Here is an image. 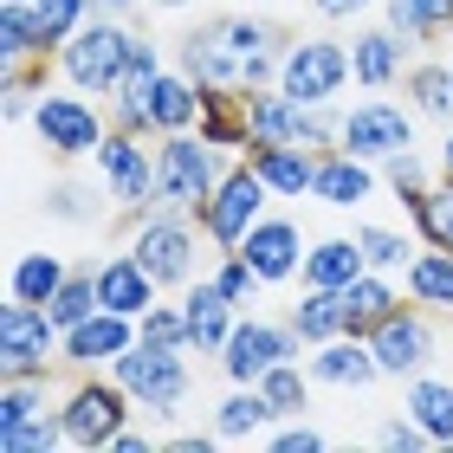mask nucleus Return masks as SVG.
Masks as SVG:
<instances>
[{
	"instance_id": "f257e3e1",
	"label": "nucleus",
	"mask_w": 453,
	"mask_h": 453,
	"mask_svg": "<svg viewBox=\"0 0 453 453\" xmlns=\"http://www.w3.org/2000/svg\"><path fill=\"white\" fill-rule=\"evenodd\" d=\"M285 46H292V39H285L273 19L214 13L175 46V65L188 72L201 91H259V85H279Z\"/></svg>"
},
{
	"instance_id": "f03ea898",
	"label": "nucleus",
	"mask_w": 453,
	"mask_h": 453,
	"mask_svg": "<svg viewBox=\"0 0 453 453\" xmlns=\"http://www.w3.org/2000/svg\"><path fill=\"white\" fill-rule=\"evenodd\" d=\"M130 46H136V27L130 19H117V13H91L85 27H78L65 46L52 52V72L65 78V85L78 91H91V97H117L123 85V72H130Z\"/></svg>"
},
{
	"instance_id": "7ed1b4c3",
	"label": "nucleus",
	"mask_w": 453,
	"mask_h": 453,
	"mask_svg": "<svg viewBox=\"0 0 453 453\" xmlns=\"http://www.w3.org/2000/svg\"><path fill=\"white\" fill-rule=\"evenodd\" d=\"M33 136H39V150H46L52 162H85L104 150V136H111V104L97 97L91 104V91H78V85H46L33 97Z\"/></svg>"
},
{
	"instance_id": "20e7f679",
	"label": "nucleus",
	"mask_w": 453,
	"mask_h": 453,
	"mask_svg": "<svg viewBox=\"0 0 453 453\" xmlns=\"http://www.w3.org/2000/svg\"><path fill=\"white\" fill-rule=\"evenodd\" d=\"M58 421L72 453H111V441L136 421V402L111 369H78V382L58 395Z\"/></svg>"
},
{
	"instance_id": "39448f33",
	"label": "nucleus",
	"mask_w": 453,
	"mask_h": 453,
	"mask_svg": "<svg viewBox=\"0 0 453 453\" xmlns=\"http://www.w3.org/2000/svg\"><path fill=\"white\" fill-rule=\"evenodd\" d=\"M195 349H162V343H136L111 363V376L130 388L142 421H175L195 395Z\"/></svg>"
},
{
	"instance_id": "423d86ee",
	"label": "nucleus",
	"mask_w": 453,
	"mask_h": 453,
	"mask_svg": "<svg viewBox=\"0 0 453 453\" xmlns=\"http://www.w3.org/2000/svg\"><path fill=\"white\" fill-rule=\"evenodd\" d=\"M234 169V150H214L201 130H175L156 136V208H181L195 214L201 201L220 188V175Z\"/></svg>"
},
{
	"instance_id": "0eeeda50",
	"label": "nucleus",
	"mask_w": 453,
	"mask_h": 453,
	"mask_svg": "<svg viewBox=\"0 0 453 453\" xmlns=\"http://www.w3.org/2000/svg\"><path fill=\"white\" fill-rule=\"evenodd\" d=\"M201 220L181 208H150L130 220V253L156 273L162 292H181L188 279H201Z\"/></svg>"
},
{
	"instance_id": "6e6552de",
	"label": "nucleus",
	"mask_w": 453,
	"mask_h": 453,
	"mask_svg": "<svg viewBox=\"0 0 453 453\" xmlns=\"http://www.w3.org/2000/svg\"><path fill=\"white\" fill-rule=\"evenodd\" d=\"M58 349H65V331L52 324L46 304H27V298L0 304V382H19V376H46L52 382Z\"/></svg>"
},
{
	"instance_id": "1a4fd4ad",
	"label": "nucleus",
	"mask_w": 453,
	"mask_h": 453,
	"mask_svg": "<svg viewBox=\"0 0 453 453\" xmlns=\"http://www.w3.org/2000/svg\"><path fill=\"white\" fill-rule=\"evenodd\" d=\"M91 162H97V181H104V201L123 220L156 208V136H136V130H117L111 123L104 150Z\"/></svg>"
},
{
	"instance_id": "9d476101",
	"label": "nucleus",
	"mask_w": 453,
	"mask_h": 453,
	"mask_svg": "<svg viewBox=\"0 0 453 453\" xmlns=\"http://www.w3.org/2000/svg\"><path fill=\"white\" fill-rule=\"evenodd\" d=\"M273 208V188L259 181V169L246 156H234V169L220 175V188L195 208V220H201V234H208V246L214 253H234V246L253 234V220Z\"/></svg>"
},
{
	"instance_id": "9b49d317",
	"label": "nucleus",
	"mask_w": 453,
	"mask_h": 453,
	"mask_svg": "<svg viewBox=\"0 0 453 453\" xmlns=\"http://www.w3.org/2000/svg\"><path fill=\"white\" fill-rule=\"evenodd\" d=\"M349 85H357V72H349V39L311 33V39H292V46H285L279 91H292L298 104H337Z\"/></svg>"
},
{
	"instance_id": "f8f14e48",
	"label": "nucleus",
	"mask_w": 453,
	"mask_h": 453,
	"mask_svg": "<svg viewBox=\"0 0 453 453\" xmlns=\"http://www.w3.org/2000/svg\"><path fill=\"white\" fill-rule=\"evenodd\" d=\"M434 318H441V311L402 298L395 311L369 331V349H376V363H382L388 382H408V376H421V369H434V357H441V324H434Z\"/></svg>"
},
{
	"instance_id": "ddd939ff",
	"label": "nucleus",
	"mask_w": 453,
	"mask_h": 453,
	"mask_svg": "<svg viewBox=\"0 0 453 453\" xmlns=\"http://www.w3.org/2000/svg\"><path fill=\"white\" fill-rule=\"evenodd\" d=\"M304 357V337L292 331V318H240L234 324V337H226V349H220V376L226 382H259L265 369H279V363H298Z\"/></svg>"
},
{
	"instance_id": "4468645a",
	"label": "nucleus",
	"mask_w": 453,
	"mask_h": 453,
	"mask_svg": "<svg viewBox=\"0 0 453 453\" xmlns=\"http://www.w3.org/2000/svg\"><path fill=\"white\" fill-rule=\"evenodd\" d=\"M415 104H395V97H363V104H343V150L363 162H388L395 150H415Z\"/></svg>"
},
{
	"instance_id": "2eb2a0df",
	"label": "nucleus",
	"mask_w": 453,
	"mask_h": 453,
	"mask_svg": "<svg viewBox=\"0 0 453 453\" xmlns=\"http://www.w3.org/2000/svg\"><path fill=\"white\" fill-rule=\"evenodd\" d=\"M304 246H311V240H304V226H298L292 214H273V208H265V214L253 220V234H246L234 253L253 259V273H259L265 285H292L298 265H304Z\"/></svg>"
},
{
	"instance_id": "dca6fc26",
	"label": "nucleus",
	"mask_w": 453,
	"mask_h": 453,
	"mask_svg": "<svg viewBox=\"0 0 453 453\" xmlns=\"http://www.w3.org/2000/svg\"><path fill=\"white\" fill-rule=\"evenodd\" d=\"M136 343H142L136 318L104 311V304H97L85 324H72V331H65V349H58V363H65V369H111L123 349H136Z\"/></svg>"
},
{
	"instance_id": "f3484780",
	"label": "nucleus",
	"mask_w": 453,
	"mask_h": 453,
	"mask_svg": "<svg viewBox=\"0 0 453 453\" xmlns=\"http://www.w3.org/2000/svg\"><path fill=\"white\" fill-rule=\"evenodd\" d=\"M181 318H188V349L195 357H220L226 337H234V324H240V304L214 285V273H201L181 285Z\"/></svg>"
},
{
	"instance_id": "a211bd4d",
	"label": "nucleus",
	"mask_w": 453,
	"mask_h": 453,
	"mask_svg": "<svg viewBox=\"0 0 453 453\" xmlns=\"http://www.w3.org/2000/svg\"><path fill=\"white\" fill-rule=\"evenodd\" d=\"M376 188H382V169H376V162L349 156L343 142H337V150H318V181H311V201H318V208L349 214V208H363Z\"/></svg>"
},
{
	"instance_id": "6ab92c4d",
	"label": "nucleus",
	"mask_w": 453,
	"mask_h": 453,
	"mask_svg": "<svg viewBox=\"0 0 453 453\" xmlns=\"http://www.w3.org/2000/svg\"><path fill=\"white\" fill-rule=\"evenodd\" d=\"M408 52H415V46H408V39L382 19V27H363L357 39H349V72H357L363 91H395L402 78H408V65H415Z\"/></svg>"
},
{
	"instance_id": "aec40b11",
	"label": "nucleus",
	"mask_w": 453,
	"mask_h": 453,
	"mask_svg": "<svg viewBox=\"0 0 453 453\" xmlns=\"http://www.w3.org/2000/svg\"><path fill=\"white\" fill-rule=\"evenodd\" d=\"M91 273H97V304L104 311H123V318H142L150 304L162 298V285H156V273L142 265L130 246L123 253H104V259H91Z\"/></svg>"
},
{
	"instance_id": "412c9836",
	"label": "nucleus",
	"mask_w": 453,
	"mask_h": 453,
	"mask_svg": "<svg viewBox=\"0 0 453 453\" xmlns=\"http://www.w3.org/2000/svg\"><path fill=\"white\" fill-rule=\"evenodd\" d=\"M246 162L273 188V201H304L318 181V150L311 142H246Z\"/></svg>"
},
{
	"instance_id": "4be33fe9",
	"label": "nucleus",
	"mask_w": 453,
	"mask_h": 453,
	"mask_svg": "<svg viewBox=\"0 0 453 453\" xmlns=\"http://www.w3.org/2000/svg\"><path fill=\"white\" fill-rule=\"evenodd\" d=\"M304 369H311L318 388H369V382H382V363H376V349H369V337H349V331L318 343V349H304Z\"/></svg>"
},
{
	"instance_id": "5701e85b",
	"label": "nucleus",
	"mask_w": 453,
	"mask_h": 453,
	"mask_svg": "<svg viewBox=\"0 0 453 453\" xmlns=\"http://www.w3.org/2000/svg\"><path fill=\"white\" fill-rule=\"evenodd\" d=\"M369 273V259H363V246L357 234H324L304 246V265H298V285H324V292H343L349 279H363Z\"/></svg>"
},
{
	"instance_id": "b1692460",
	"label": "nucleus",
	"mask_w": 453,
	"mask_h": 453,
	"mask_svg": "<svg viewBox=\"0 0 453 453\" xmlns=\"http://www.w3.org/2000/svg\"><path fill=\"white\" fill-rule=\"evenodd\" d=\"M195 123H201V85L181 65H162L150 85V130L175 136V130H195Z\"/></svg>"
},
{
	"instance_id": "393cba45",
	"label": "nucleus",
	"mask_w": 453,
	"mask_h": 453,
	"mask_svg": "<svg viewBox=\"0 0 453 453\" xmlns=\"http://www.w3.org/2000/svg\"><path fill=\"white\" fill-rule=\"evenodd\" d=\"M273 421H279V408H273V395H265L259 382H234V388L214 402V434H220V441H253V434H265Z\"/></svg>"
},
{
	"instance_id": "a878e982",
	"label": "nucleus",
	"mask_w": 453,
	"mask_h": 453,
	"mask_svg": "<svg viewBox=\"0 0 453 453\" xmlns=\"http://www.w3.org/2000/svg\"><path fill=\"white\" fill-rule=\"evenodd\" d=\"M402 408L427 427V441H434V447H453V376H434V369L408 376Z\"/></svg>"
},
{
	"instance_id": "bb28decb",
	"label": "nucleus",
	"mask_w": 453,
	"mask_h": 453,
	"mask_svg": "<svg viewBox=\"0 0 453 453\" xmlns=\"http://www.w3.org/2000/svg\"><path fill=\"white\" fill-rule=\"evenodd\" d=\"M292 331L304 337V349H318V343H331L349 331V311H343V292H324V285H298V304L292 311Z\"/></svg>"
},
{
	"instance_id": "cd10ccee",
	"label": "nucleus",
	"mask_w": 453,
	"mask_h": 453,
	"mask_svg": "<svg viewBox=\"0 0 453 453\" xmlns=\"http://www.w3.org/2000/svg\"><path fill=\"white\" fill-rule=\"evenodd\" d=\"M65 279H72V259H65V253H52V246H39V253H19V259H13V273H7V298L52 304Z\"/></svg>"
},
{
	"instance_id": "c85d7f7f",
	"label": "nucleus",
	"mask_w": 453,
	"mask_h": 453,
	"mask_svg": "<svg viewBox=\"0 0 453 453\" xmlns=\"http://www.w3.org/2000/svg\"><path fill=\"white\" fill-rule=\"evenodd\" d=\"M408 104H415V117L427 123H453V58H415L402 78Z\"/></svg>"
},
{
	"instance_id": "c756f323",
	"label": "nucleus",
	"mask_w": 453,
	"mask_h": 453,
	"mask_svg": "<svg viewBox=\"0 0 453 453\" xmlns=\"http://www.w3.org/2000/svg\"><path fill=\"white\" fill-rule=\"evenodd\" d=\"M402 304L395 292V273H363V279H349L343 285V311H349V337H369L376 324L388 318Z\"/></svg>"
},
{
	"instance_id": "7c9ffc66",
	"label": "nucleus",
	"mask_w": 453,
	"mask_h": 453,
	"mask_svg": "<svg viewBox=\"0 0 453 453\" xmlns=\"http://www.w3.org/2000/svg\"><path fill=\"white\" fill-rule=\"evenodd\" d=\"M382 19L408 46H434L453 33V0H382Z\"/></svg>"
},
{
	"instance_id": "2f4dec72",
	"label": "nucleus",
	"mask_w": 453,
	"mask_h": 453,
	"mask_svg": "<svg viewBox=\"0 0 453 453\" xmlns=\"http://www.w3.org/2000/svg\"><path fill=\"white\" fill-rule=\"evenodd\" d=\"M402 279H408V298H415V304H427V311H453V253H447V246H421Z\"/></svg>"
},
{
	"instance_id": "473e14b6",
	"label": "nucleus",
	"mask_w": 453,
	"mask_h": 453,
	"mask_svg": "<svg viewBox=\"0 0 453 453\" xmlns=\"http://www.w3.org/2000/svg\"><path fill=\"white\" fill-rule=\"evenodd\" d=\"M195 130L208 136L214 150H234V156H246V142H253L240 91H201V123H195Z\"/></svg>"
},
{
	"instance_id": "72a5a7b5",
	"label": "nucleus",
	"mask_w": 453,
	"mask_h": 453,
	"mask_svg": "<svg viewBox=\"0 0 453 453\" xmlns=\"http://www.w3.org/2000/svg\"><path fill=\"white\" fill-rule=\"evenodd\" d=\"M402 214H408V226H415L421 246H447V253H453V181H447V175H441L427 195H415Z\"/></svg>"
},
{
	"instance_id": "f704fd0d",
	"label": "nucleus",
	"mask_w": 453,
	"mask_h": 453,
	"mask_svg": "<svg viewBox=\"0 0 453 453\" xmlns=\"http://www.w3.org/2000/svg\"><path fill=\"white\" fill-rule=\"evenodd\" d=\"M33 58H46L33 0H0V65H33Z\"/></svg>"
},
{
	"instance_id": "c9c22d12",
	"label": "nucleus",
	"mask_w": 453,
	"mask_h": 453,
	"mask_svg": "<svg viewBox=\"0 0 453 453\" xmlns=\"http://www.w3.org/2000/svg\"><path fill=\"white\" fill-rule=\"evenodd\" d=\"M357 246L369 273H408V259L421 253V240H408L402 226H382V220H357Z\"/></svg>"
},
{
	"instance_id": "e433bc0d",
	"label": "nucleus",
	"mask_w": 453,
	"mask_h": 453,
	"mask_svg": "<svg viewBox=\"0 0 453 453\" xmlns=\"http://www.w3.org/2000/svg\"><path fill=\"white\" fill-rule=\"evenodd\" d=\"M376 169H382V188H388V195H395L402 208H408L415 195H427V188H434L441 162H427V156H421V142H415V150H395L388 162H376Z\"/></svg>"
},
{
	"instance_id": "4c0bfd02",
	"label": "nucleus",
	"mask_w": 453,
	"mask_h": 453,
	"mask_svg": "<svg viewBox=\"0 0 453 453\" xmlns=\"http://www.w3.org/2000/svg\"><path fill=\"white\" fill-rule=\"evenodd\" d=\"M91 13H97V0H33V19H39V46H46V58L65 46V39L85 27Z\"/></svg>"
},
{
	"instance_id": "58836bf2",
	"label": "nucleus",
	"mask_w": 453,
	"mask_h": 453,
	"mask_svg": "<svg viewBox=\"0 0 453 453\" xmlns=\"http://www.w3.org/2000/svg\"><path fill=\"white\" fill-rule=\"evenodd\" d=\"M46 408H58L46 376H19V382H0V434H7V427H27L33 415H46Z\"/></svg>"
},
{
	"instance_id": "ea45409f",
	"label": "nucleus",
	"mask_w": 453,
	"mask_h": 453,
	"mask_svg": "<svg viewBox=\"0 0 453 453\" xmlns=\"http://www.w3.org/2000/svg\"><path fill=\"white\" fill-rule=\"evenodd\" d=\"M259 388H265V395H273V408H279V421L285 415H304V408H311V369H304V357L298 363H279V369H265V376H259Z\"/></svg>"
},
{
	"instance_id": "a19ab883",
	"label": "nucleus",
	"mask_w": 453,
	"mask_h": 453,
	"mask_svg": "<svg viewBox=\"0 0 453 453\" xmlns=\"http://www.w3.org/2000/svg\"><path fill=\"white\" fill-rule=\"evenodd\" d=\"M46 311H52L58 331H72V324H85L97 311V273H91V265H72V279L58 285V298L46 304Z\"/></svg>"
},
{
	"instance_id": "79ce46f5",
	"label": "nucleus",
	"mask_w": 453,
	"mask_h": 453,
	"mask_svg": "<svg viewBox=\"0 0 453 453\" xmlns=\"http://www.w3.org/2000/svg\"><path fill=\"white\" fill-rule=\"evenodd\" d=\"M58 447H65L58 408H46V415H33L27 427H7V434H0V453H58Z\"/></svg>"
},
{
	"instance_id": "37998d69",
	"label": "nucleus",
	"mask_w": 453,
	"mask_h": 453,
	"mask_svg": "<svg viewBox=\"0 0 453 453\" xmlns=\"http://www.w3.org/2000/svg\"><path fill=\"white\" fill-rule=\"evenodd\" d=\"M208 273H214V285L240 304V311H246V304H259V292H265V279L253 273V259H246V253H220Z\"/></svg>"
},
{
	"instance_id": "c03bdc74",
	"label": "nucleus",
	"mask_w": 453,
	"mask_h": 453,
	"mask_svg": "<svg viewBox=\"0 0 453 453\" xmlns=\"http://www.w3.org/2000/svg\"><path fill=\"white\" fill-rule=\"evenodd\" d=\"M136 331H142V343H162V349H188V318H181V298L175 304H150V311L136 318Z\"/></svg>"
},
{
	"instance_id": "a18cd8bd",
	"label": "nucleus",
	"mask_w": 453,
	"mask_h": 453,
	"mask_svg": "<svg viewBox=\"0 0 453 453\" xmlns=\"http://www.w3.org/2000/svg\"><path fill=\"white\" fill-rule=\"evenodd\" d=\"M265 447H273V453H318L324 447V427H311L304 415H285V421L265 427Z\"/></svg>"
},
{
	"instance_id": "49530a36",
	"label": "nucleus",
	"mask_w": 453,
	"mask_h": 453,
	"mask_svg": "<svg viewBox=\"0 0 453 453\" xmlns=\"http://www.w3.org/2000/svg\"><path fill=\"white\" fill-rule=\"evenodd\" d=\"M376 441H382L388 453H421V447H434V441H427V427L408 415V408H402V415H388V421L376 427Z\"/></svg>"
},
{
	"instance_id": "de8ad7c7",
	"label": "nucleus",
	"mask_w": 453,
	"mask_h": 453,
	"mask_svg": "<svg viewBox=\"0 0 453 453\" xmlns=\"http://www.w3.org/2000/svg\"><path fill=\"white\" fill-rule=\"evenodd\" d=\"M46 214H58V220H91V208H85V188L58 181V188L46 195Z\"/></svg>"
},
{
	"instance_id": "09e8293b",
	"label": "nucleus",
	"mask_w": 453,
	"mask_h": 453,
	"mask_svg": "<svg viewBox=\"0 0 453 453\" xmlns=\"http://www.w3.org/2000/svg\"><path fill=\"white\" fill-rule=\"evenodd\" d=\"M169 447H181V453H208V447H220V434H214V421H208V427H181V434H169Z\"/></svg>"
},
{
	"instance_id": "8fccbe9b",
	"label": "nucleus",
	"mask_w": 453,
	"mask_h": 453,
	"mask_svg": "<svg viewBox=\"0 0 453 453\" xmlns=\"http://www.w3.org/2000/svg\"><path fill=\"white\" fill-rule=\"evenodd\" d=\"M311 7H318L324 19H363L369 7H382V0H311Z\"/></svg>"
},
{
	"instance_id": "3c124183",
	"label": "nucleus",
	"mask_w": 453,
	"mask_h": 453,
	"mask_svg": "<svg viewBox=\"0 0 453 453\" xmlns=\"http://www.w3.org/2000/svg\"><path fill=\"white\" fill-rule=\"evenodd\" d=\"M150 447H156V434H150V427H136V421L111 441V453H150Z\"/></svg>"
},
{
	"instance_id": "603ef678",
	"label": "nucleus",
	"mask_w": 453,
	"mask_h": 453,
	"mask_svg": "<svg viewBox=\"0 0 453 453\" xmlns=\"http://www.w3.org/2000/svg\"><path fill=\"white\" fill-rule=\"evenodd\" d=\"M142 7V0H97V13H117V19H130Z\"/></svg>"
},
{
	"instance_id": "864d4df0",
	"label": "nucleus",
	"mask_w": 453,
	"mask_h": 453,
	"mask_svg": "<svg viewBox=\"0 0 453 453\" xmlns=\"http://www.w3.org/2000/svg\"><path fill=\"white\" fill-rule=\"evenodd\" d=\"M434 162H441V175L453 181V130H447V142H441V156H434Z\"/></svg>"
},
{
	"instance_id": "5fc2aeb1",
	"label": "nucleus",
	"mask_w": 453,
	"mask_h": 453,
	"mask_svg": "<svg viewBox=\"0 0 453 453\" xmlns=\"http://www.w3.org/2000/svg\"><path fill=\"white\" fill-rule=\"evenodd\" d=\"M150 7H156V13H188L195 0H150Z\"/></svg>"
}]
</instances>
